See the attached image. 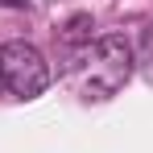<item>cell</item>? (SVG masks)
Here are the masks:
<instances>
[{
    "label": "cell",
    "instance_id": "obj_1",
    "mask_svg": "<svg viewBox=\"0 0 153 153\" xmlns=\"http://www.w3.org/2000/svg\"><path fill=\"white\" fill-rule=\"evenodd\" d=\"M132 71H137L132 42L120 37V33H108V37H95V42L79 46L66 58L62 79H66V87L75 91L79 100H112L132 79Z\"/></svg>",
    "mask_w": 153,
    "mask_h": 153
},
{
    "label": "cell",
    "instance_id": "obj_3",
    "mask_svg": "<svg viewBox=\"0 0 153 153\" xmlns=\"http://www.w3.org/2000/svg\"><path fill=\"white\" fill-rule=\"evenodd\" d=\"M91 17H87V13H83V17H75V21H71V25H66V33H62V37H66V46H87V42H91Z\"/></svg>",
    "mask_w": 153,
    "mask_h": 153
},
{
    "label": "cell",
    "instance_id": "obj_4",
    "mask_svg": "<svg viewBox=\"0 0 153 153\" xmlns=\"http://www.w3.org/2000/svg\"><path fill=\"white\" fill-rule=\"evenodd\" d=\"M0 8H29V0H0Z\"/></svg>",
    "mask_w": 153,
    "mask_h": 153
},
{
    "label": "cell",
    "instance_id": "obj_2",
    "mask_svg": "<svg viewBox=\"0 0 153 153\" xmlns=\"http://www.w3.org/2000/svg\"><path fill=\"white\" fill-rule=\"evenodd\" d=\"M50 62L42 58L37 46L29 42H8L0 46V87L13 100H37L50 87Z\"/></svg>",
    "mask_w": 153,
    "mask_h": 153
}]
</instances>
